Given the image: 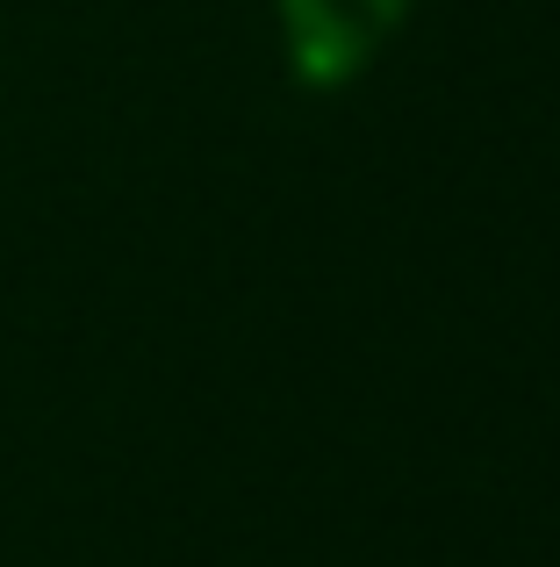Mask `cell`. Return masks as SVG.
Instances as JSON below:
<instances>
[]
</instances>
